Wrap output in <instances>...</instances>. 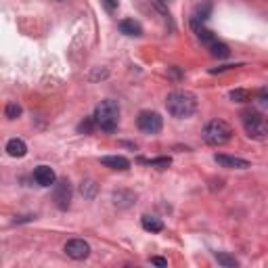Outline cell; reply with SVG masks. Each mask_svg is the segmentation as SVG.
<instances>
[{
  "mask_svg": "<svg viewBox=\"0 0 268 268\" xmlns=\"http://www.w3.org/2000/svg\"><path fill=\"white\" fill-rule=\"evenodd\" d=\"M142 164L147 166H153V168H159V170H166L170 164H172V159L170 157H157V159H140Z\"/></svg>",
  "mask_w": 268,
  "mask_h": 268,
  "instance_id": "ffe728a7",
  "label": "cell"
},
{
  "mask_svg": "<svg viewBox=\"0 0 268 268\" xmlns=\"http://www.w3.org/2000/svg\"><path fill=\"white\" fill-rule=\"evenodd\" d=\"M210 13H212V4H203V6H197V11H195V15L191 17V19H195V21L203 23V21H208Z\"/></svg>",
  "mask_w": 268,
  "mask_h": 268,
  "instance_id": "ac0fdd59",
  "label": "cell"
},
{
  "mask_svg": "<svg viewBox=\"0 0 268 268\" xmlns=\"http://www.w3.org/2000/svg\"><path fill=\"white\" fill-rule=\"evenodd\" d=\"M101 164L105 168H111V170H120V172H124V170L130 168V162L126 157L122 155H107V157H101Z\"/></svg>",
  "mask_w": 268,
  "mask_h": 268,
  "instance_id": "30bf717a",
  "label": "cell"
},
{
  "mask_svg": "<svg viewBox=\"0 0 268 268\" xmlns=\"http://www.w3.org/2000/svg\"><path fill=\"white\" fill-rule=\"evenodd\" d=\"M80 193H82L86 199H94V195H96V184H94V180H84L82 186H80Z\"/></svg>",
  "mask_w": 268,
  "mask_h": 268,
  "instance_id": "e0dca14e",
  "label": "cell"
},
{
  "mask_svg": "<svg viewBox=\"0 0 268 268\" xmlns=\"http://www.w3.org/2000/svg\"><path fill=\"white\" fill-rule=\"evenodd\" d=\"M136 124L145 134H159L164 128V118L157 111H140Z\"/></svg>",
  "mask_w": 268,
  "mask_h": 268,
  "instance_id": "5b68a950",
  "label": "cell"
},
{
  "mask_svg": "<svg viewBox=\"0 0 268 268\" xmlns=\"http://www.w3.org/2000/svg\"><path fill=\"white\" fill-rule=\"evenodd\" d=\"M120 32H122L124 36H132V38H138V36H142L140 23L134 21V19H124V21H120Z\"/></svg>",
  "mask_w": 268,
  "mask_h": 268,
  "instance_id": "8fae6325",
  "label": "cell"
},
{
  "mask_svg": "<svg viewBox=\"0 0 268 268\" xmlns=\"http://www.w3.org/2000/svg\"><path fill=\"white\" fill-rule=\"evenodd\" d=\"M214 159H216V164H218L220 168H228V170H247V168H252V164H249L247 159L233 157V155L216 153V155H214Z\"/></svg>",
  "mask_w": 268,
  "mask_h": 268,
  "instance_id": "ba28073f",
  "label": "cell"
},
{
  "mask_svg": "<svg viewBox=\"0 0 268 268\" xmlns=\"http://www.w3.org/2000/svg\"><path fill=\"white\" fill-rule=\"evenodd\" d=\"M52 197H55V203L59 210H67L69 203H71V184L67 178H61V180L55 184V193H52Z\"/></svg>",
  "mask_w": 268,
  "mask_h": 268,
  "instance_id": "52a82bcc",
  "label": "cell"
},
{
  "mask_svg": "<svg viewBox=\"0 0 268 268\" xmlns=\"http://www.w3.org/2000/svg\"><path fill=\"white\" fill-rule=\"evenodd\" d=\"M140 224H142L145 230H149V233H162L164 230V222L159 218H155V216H142Z\"/></svg>",
  "mask_w": 268,
  "mask_h": 268,
  "instance_id": "4fadbf2b",
  "label": "cell"
},
{
  "mask_svg": "<svg viewBox=\"0 0 268 268\" xmlns=\"http://www.w3.org/2000/svg\"><path fill=\"white\" fill-rule=\"evenodd\" d=\"M166 109L168 113L176 120H186L197 111V99L195 94L186 92V90H174L168 94L166 99Z\"/></svg>",
  "mask_w": 268,
  "mask_h": 268,
  "instance_id": "6da1fadb",
  "label": "cell"
},
{
  "mask_svg": "<svg viewBox=\"0 0 268 268\" xmlns=\"http://www.w3.org/2000/svg\"><path fill=\"white\" fill-rule=\"evenodd\" d=\"M216 262L222 264V266H226V268H235V266H239L237 258L228 256V254H216Z\"/></svg>",
  "mask_w": 268,
  "mask_h": 268,
  "instance_id": "44dd1931",
  "label": "cell"
},
{
  "mask_svg": "<svg viewBox=\"0 0 268 268\" xmlns=\"http://www.w3.org/2000/svg\"><path fill=\"white\" fill-rule=\"evenodd\" d=\"M92 118L96 122V128H101L105 132H113L120 124V105L111 99L101 101L99 105H96Z\"/></svg>",
  "mask_w": 268,
  "mask_h": 268,
  "instance_id": "7a4b0ae2",
  "label": "cell"
},
{
  "mask_svg": "<svg viewBox=\"0 0 268 268\" xmlns=\"http://www.w3.org/2000/svg\"><path fill=\"white\" fill-rule=\"evenodd\" d=\"M151 262L157 266H168V260H164V258H151Z\"/></svg>",
  "mask_w": 268,
  "mask_h": 268,
  "instance_id": "d4e9b609",
  "label": "cell"
},
{
  "mask_svg": "<svg viewBox=\"0 0 268 268\" xmlns=\"http://www.w3.org/2000/svg\"><path fill=\"white\" fill-rule=\"evenodd\" d=\"M241 122H243V128H245L249 138H254V140H266V132H268L266 118L258 109H254V107H252V109L241 111Z\"/></svg>",
  "mask_w": 268,
  "mask_h": 268,
  "instance_id": "3957f363",
  "label": "cell"
},
{
  "mask_svg": "<svg viewBox=\"0 0 268 268\" xmlns=\"http://www.w3.org/2000/svg\"><path fill=\"white\" fill-rule=\"evenodd\" d=\"M210 50H212V57H216V59H226L230 57V48L226 46L224 42H212L210 44Z\"/></svg>",
  "mask_w": 268,
  "mask_h": 268,
  "instance_id": "9a60e30c",
  "label": "cell"
},
{
  "mask_svg": "<svg viewBox=\"0 0 268 268\" xmlns=\"http://www.w3.org/2000/svg\"><path fill=\"white\" fill-rule=\"evenodd\" d=\"M151 4H153V6L157 8V11H162L166 17H170V11H168V6L164 4V0H151Z\"/></svg>",
  "mask_w": 268,
  "mask_h": 268,
  "instance_id": "603a6c76",
  "label": "cell"
},
{
  "mask_svg": "<svg viewBox=\"0 0 268 268\" xmlns=\"http://www.w3.org/2000/svg\"><path fill=\"white\" fill-rule=\"evenodd\" d=\"M118 4H120V0H103V6H105L109 13H113L115 8H118Z\"/></svg>",
  "mask_w": 268,
  "mask_h": 268,
  "instance_id": "cb8c5ba5",
  "label": "cell"
},
{
  "mask_svg": "<svg viewBox=\"0 0 268 268\" xmlns=\"http://www.w3.org/2000/svg\"><path fill=\"white\" fill-rule=\"evenodd\" d=\"M134 199H136V195H132L130 191H115V193H113V203H115V205H122V208H126V205H132Z\"/></svg>",
  "mask_w": 268,
  "mask_h": 268,
  "instance_id": "5bb4252c",
  "label": "cell"
},
{
  "mask_svg": "<svg viewBox=\"0 0 268 268\" xmlns=\"http://www.w3.org/2000/svg\"><path fill=\"white\" fill-rule=\"evenodd\" d=\"M233 138V128L224 120H212L208 122V126L203 128V140L212 147H222Z\"/></svg>",
  "mask_w": 268,
  "mask_h": 268,
  "instance_id": "277c9868",
  "label": "cell"
},
{
  "mask_svg": "<svg viewBox=\"0 0 268 268\" xmlns=\"http://www.w3.org/2000/svg\"><path fill=\"white\" fill-rule=\"evenodd\" d=\"M63 252L71 258V260H86L88 256H90V245H88V241L84 239H69Z\"/></svg>",
  "mask_w": 268,
  "mask_h": 268,
  "instance_id": "8992f818",
  "label": "cell"
},
{
  "mask_svg": "<svg viewBox=\"0 0 268 268\" xmlns=\"http://www.w3.org/2000/svg\"><path fill=\"white\" fill-rule=\"evenodd\" d=\"M228 99L233 103H247V101H252V92L245 90V88H235V90H230Z\"/></svg>",
  "mask_w": 268,
  "mask_h": 268,
  "instance_id": "2e32d148",
  "label": "cell"
},
{
  "mask_svg": "<svg viewBox=\"0 0 268 268\" xmlns=\"http://www.w3.org/2000/svg\"><path fill=\"white\" fill-rule=\"evenodd\" d=\"M6 153L11 157H23L28 153V145H25L21 138H11L6 142Z\"/></svg>",
  "mask_w": 268,
  "mask_h": 268,
  "instance_id": "7c38bea8",
  "label": "cell"
},
{
  "mask_svg": "<svg viewBox=\"0 0 268 268\" xmlns=\"http://www.w3.org/2000/svg\"><path fill=\"white\" fill-rule=\"evenodd\" d=\"M21 115V105H17V103H8L6 105V118L8 120H17Z\"/></svg>",
  "mask_w": 268,
  "mask_h": 268,
  "instance_id": "7402d4cb",
  "label": "cell"
},
{
  "mask_svg": "<svg viewBox=\"0 0 268 268\" xmlns=\"http://www.w3.org/2000/svg\"><path fill=\"white\" fill-rule=\"evenodd\" d=\"M34 180L36 184H40V186H52L57 180V176H55V170H52L50 166H38L34 170Z\"/></svg>",
  "mask_w": 268,
  "mask_h": 268,
  "instance_id": "9c48e42d",
  "label": "cell"
},
{
  "mask_svg": "<svg viewBox=\"0 0 268 268\" xmlns=\"http://www.w3.org/2000/svg\"><path fill=\"white\" fill-rule=\"evenodd\" d=\"M94 128H96L94 118H84V122L78 124V132H80V134H92Z\"/></svg>",
  "mask_w": 268,
  "mask_h": 268,
  "instance_id": "d6986e66",
  "label": "cell"
}]
</instances>
